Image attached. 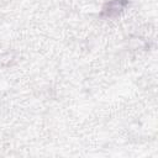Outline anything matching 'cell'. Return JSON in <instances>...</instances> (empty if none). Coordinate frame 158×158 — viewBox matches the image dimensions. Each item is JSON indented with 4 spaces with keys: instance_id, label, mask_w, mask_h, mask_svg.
Returning <instances> with one entry per match:
<instances>
[{
    "instance_id": "cell-1",
    "label": "cell",
    "mask_w": 158,
    "mask_h": 158,
    "mask_svg": "<svg viewBox=\"0 0 158 158\" xmlns=\"http://www.w3.org/2000/svg\"><path fill=\"white\" fill-rule=\"evenodd\" d=\"M128 4H130V0H110L104 5L100 16L101 17H115L120 15Z\"/></svg>"
}]
</instances>
